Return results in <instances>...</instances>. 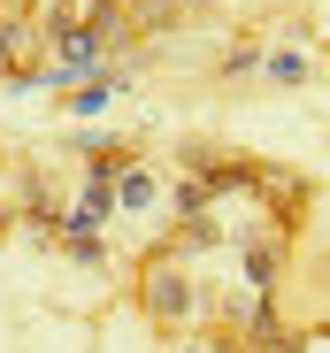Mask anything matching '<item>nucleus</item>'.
I'll return each mask as SVG.
<instances>
[{"instance_id":"f257e3e1","label":"nucleus","mask_w":330,"mask_h":353,"mask_svg":"<svg viewBox=\"0 0 330 353\" xmlns=\"http://www.w3.org/2000/svg\"><path fill=\"white\" fill-rule=\"evenodd\" d=\"M138 307H146V323H161V330H185V323L200 315V292H192V276H185L177 254H154V261L138 269Z\"/></svg>"},{"instance_id":"f03ea898","label":"nucleus","mask_w":330,"mask_h":353,"mask_svg":"<svg viewBox=\"0 0 330 353\" xmlns=\"http://www.w3.org/2000/svg\"><path fill=\"white\" fill-rule=\"evenodd\" d=\"M116 200H123V215H146V208H161L169 200V185L146 169V161H123V185H116Z\"/></svg>"},{"instance_id":"7ed1b4c3","label":"nucleus","mask_w":330,"mask_h":353,"mask_svg":"<svg viewBox=\"0 0 330 353\" xmlns=\"http://www.w3.org/2000/svg\"><path fill=\"white\" fill-rule=\"evenodd\" d=\"M131 85V70H107V77H92V85H77L70 92V115H107L116 108V92Z\"/></svg>"},{"instance_id":"20e7f679","label":"nucleus","mask_w":330,"mask_h":353,"mask_svg":"<svg viewBox=\"0 0 330 353\" xmlns=\"http://www.w3.org/2000/svg\"><path fill=\"white\" fill-rule=\"evenodd\" d=\"M215 246H223V223H215V215H200V223H177V239L161 246V254L192 261V254H215Z\"/></svg>"},{"instance_id":"39448f33","label":"nucleus","mask_w":330,"mask_h":353,"mask_svg":"<svg viewBox=\"0 0 330 353\" xmlns=\"http://www.w3.org/2000/svg\"><path fill=\"white\" fill-rule=\"evenodd\" d=\"M277 269H285V254H277V246H261V239H246V261H238L246 292H269V284H277Z\"/></svg>"},{"instance_id":"423d86ee","label":"nucleus","mask_w":330,"mask_h":353,"mask_svg":"<svg viewBox=\"0 0 330 353\" xmlns=\"http://www.w3.org/2000/svg\"><path fill=\"white\" fill-rule=\"evenodd\" d=\"M207 200H215V192H207V176H177V185H169V208H177L185 223H200V215H207Z\"/></svg>"},{"instance_id":"0eeeda50","label":"nucleus","mask_w":330,"mask_h":353,"mask_svg":"<svg viewBox=\"0 0 330 353\" xmlns=\"http://www.w3.org/2000/svg\"><path fill=\"white\" fill-rule=\"evenodd\" d=\"M269 85H307V54L300 46H269V70H261Z\"/></svg>"},{"instance_id":"6e6552de","label":"nucleus","mask_w":330,"mask_h":353,"mask_svg":"<svg viewBox=\"0 0 330 353\" xmlns=\"http://www.w3.org/2000/svg\"><path fill=\"white\" fill-rule=\"evenodd\" d=\"M215 70H223V77H254V70H269V54H261L254 39H238V46H231V54H223Z\"/></svg>"},{"instance_id":"1a4fd4ad","label":"nucleus","mask_w":330,"mask_h":353,"mask_svg":"<svg viewBox=\"0 0 330 353\" xmlns=\"http://www.w3.org/2000/svg\"><path fill=\"white\" fill-rule=\"evenodd\" d=\"M62 254H70V261H85V269H100V261H107V239H100V230H70Z\"/></svg>"},{"instance_id":"9d476101","label":"nucleus","mask_w":330,"mask_h":353,"mask_svg":"<svg viewBox=\"0 0 330 353\" xmlns=\"http://www.w3.org/2000/svg\"><path fill=\"white\" fill-rule=\"evenodd\" d=\"M177 353H223V345H215V338H185Z\"/></svg>"},{"instance_id":"9b49d317","label":"nucleus","mask_w":330,"mask_h":353,"mask_svg":"<svg viewBox=\"0 0 330 353\" xmlns=\"http://www.w3.org/2000/svg\"><path fill=\"white\" fill-rule=\"evenodd\" d=\"M215 345H223V353H261V345H246V338H215Z\"/></svg>"}]
</instances>
